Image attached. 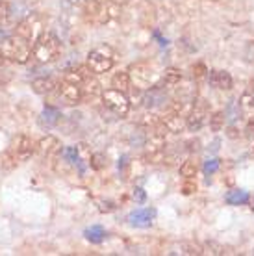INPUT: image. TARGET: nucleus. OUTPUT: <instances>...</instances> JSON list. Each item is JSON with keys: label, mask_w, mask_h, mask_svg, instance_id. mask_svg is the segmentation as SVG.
I'll use <instances>...</instances> for the list:
<instances>
[{"label": "nucleus", "mask_w": 254, "mask_h": 256, "mask_svg": "<svg viewBox=\"0 0 254 256\" xmlns=\"http://www.w3.org/2000/svg\"><path fill=\"white\" fill-rule=\"evenodd\" d=\"M143 102H145L146 108H160L164 106V102H167V93L164 88H148L145 90V95H143Z\"/></svg>", "instance_id": "nucleus-17"}, {"label": "nucleus", "mask_w": 254, "mask_h": 256, "mask_svg": "<svg viewBox=\"0 0 254 256\" xmlns=\"http://www.w3.org/2000/svg\"><path fill=\"white\" fill-rule=\"evenodd\" d=\"M58 86H60L58 80H54L52 76H41L32 82V91L38 95H50L52 91L58 90Z\"/></svg>", "instance_id": "nucleus-19"}, {"label": "nucleus", "mask_w": 254, "mask_h": 256, "mask_svg": "<svg viewBox=\"0 0 254 256\" xmlns=\"http://www.w3.org/2000/svg\"><path fill=\"white\" fill-rule=\"evenodd\" d=\"M128 74H130V80H132V86L136 90L145 91L152 86V69L146 64H134L130 65L128 69Z\"/></svg>", "instance_id": "nucleus-9"}, {"label": "nucleus", "mask_w": 254, "mask_h": 256, "mask_svg": "<svg viewBox=\"0 0 254 256\" xmlns=\"http://www.w3.org/2000/svg\"><path fill=\"white\" fill-rule=\"evenodd\" d=\"M171 254H186V256H198L204 254L202 245L193 244V242H180L172 247Z\"/></svg>", "instance_id": "nucleus-22"}, {"label": "nucleus", "mask_w": 254, "mask_h": 256, "mask_svg": "<svg viewBox=\"0 0 254 256\" xmlns=\"http://www.w3.org/2000/svg\"><path fill=\"white\" fill-rule=\"evenodd\" d=\"M60 119H62L60 110L54 108V106H44V110L39 116V124L43 128H54L60 122Z\"/></svg>", "instance_id": "nucleus-21"}, {"label": "nucleus", "mask_w": 254, "mask_h": 256, "mask_svg": "<svg viewBox=\"0 0 254 256\" xmlns=\"http://www.w3.org/2000/svg\"><path fill=\"white\" fill-rule=\"evenodd\" d=\"M0 50L6 56L8 62H15V64H28V60L34 56V45L28 39L20 38V36H8L2 43H0Z\"/></svg>", "instance_id": "nucleus-2"}, {"label": "nucleus", "mask_w": 254, "mask_h": 256, "mask_svg": "<svg viewBox=\"0 0 254 256\" xmlns=\"http://www.w3.org/2000/svg\"><path fill=\"white\" fill-rule=\"evenodd\" d=\"M15 34L20 36V38L28 39V41L34 45V43H36V41H38V39L44 34L43 15H39V13H30V15H26L24 19L17 24Z\"/></svg>", "instance_id": "nucleus-6"}, {"label": "nucleus", "mask_w": 254, "mask_h": 256, "mask_svg": "<svg viewBox=\"0 0 254 256\" xmlns=\"http://www.w3.org/2000/svg\"><path fill=\"white\" fill-rule=\"evenodd\" d=\"M36 152H38L41 158H52L54 154L60 152V140L52 134L43 136V138L36 143Z\"/></svg>", "instance_id": "nucleus-14"}, {"label": "nucleus", "mask_w": 254, "mask_h": 256, "mask_svg": "<svg viewBox=\"0 0 254 256\" xmlns=\"http://www.w3.org/2000/svg\"><path fill=\"white\" fill-rule=\"evenodd\" d=\"M76 167H78V171H80V174L86 173V169L88 167H91V148H89L88 143H78L76 147Z\"/></svg>", "instance_id": "nucleus-20"}, {"label": "nucleus", "mask_w": 254, "mask_h": 256, "mask_svg": "<svg viewBox=\"0 0 254 256\" xmlns=\"http://www.w3.org/2000/svg\"><path fill=\"white\" fill-rule=\"evenodd\" d=\"M93 72L88 65L86 67H72V69H67L64 74L65 82H72V84H82L88 76H91Z\"/></svg>", "instance_id": "nucleus-23"}, {"label": "nucleus", "mask_w": 254, "mask_h": 256, "mask_svg": "<svg viewBox=\"0 0 254 256\" xmlns=\"http://www.w3.org/2000/svg\"><path fill=\"white\" fill-rule=\"evenodd\" d=\"M145 192H143V190H141V188H136V190H134V198H136V200H138V202H145Z\"/></svg>", "instance_id": "nucleus-40"}, {"label": "nucleus", "mask_w": 254, "mask_h": 256, "mask_svg": "<svg viewBox=\"0 0 254 256\" xmlns=\"http://www.w3.org/2000/svg\"><path fill=\"white\" fill-rule=\"evenodd\" d=\"M197 173H198V166L195 164V160L188 158V160L182 162V166H180V174H182L184 178H195Z\"/></svg>", "instance_id": "nucleus-30"}, {"label": "nucleus", "mask_w": 254, "mask_h": 256, "mask_svg": "<svg viewBox=\"0 0 254 256\" xmlns=\"http://www.w3.org/2000/svg\"><path fill=\"white\" fill-rule=\"evenodd\" d=\"M121 15V4L112 2V0H100V8L96 13L93 24H108Z\"/></svg>", "instance_id": "nucleus-11"}, {"label": "nucleus", "mask_w": 254, "mask_h": 256, "mask_svg": "<svg viewBox=\"0 0 254 256\" xmlns=\"http://www.w3.org/2000/svg\"><path fill=\"white\" fill-rule=\"evenodd\" d=\"M156 218V210L154 208H138V210L130 212L128 216V223L132 226H138V228H146L150 226Z\"/></svg>", "instance_id": "nucleus-13"}, {"label": "nucleus", "mask_w": 254, "mask_h": 256, "mask_svg": "<svg viewBox=\"0 0 254 256\" xmlns=\"http://www.w3.org/2000/svg\"><path fill=\"white\" fill-rule=\"evenodd\" d=\"M219 167H221V160H219V158H210V160L204 162L202 171L206 176H210V174H216L217 171H219Z\"/></svg>", "instance_id": "nucleus-34"}, {"label": "nucleus", "mask_w": 254, "mask_h": 256, "mask_svg": "<svg viewBox=\"0 0 254 256\" xmlns=\"http://www.w3.org/2000/svg\"><path fill=\"white\" fill-rule=\"evenodd\" d=\"M12 6L8 2H0V26H8L12 22Z\"/></svg>", "instance_id": "nucleus-32"}, {"label": "nucleus", "mask_w": 254, "mask_h": 256, "mask_svg": "<svg viewBox=\"0 0 254 256\" xmlns=\"http://www.w3.org/2000/svg\"><path fill=\"white\" fill-rule=\"evenodd\" d=\"M248 200H250V195L245 190H234V192L226 193V197H224V202L230 206H243L247 204Z\"/></svg>", "instance_id": "nucleus-24"}, {"label": "nucleus", "mask_w": 254, "mask_h": 256, "mask_svg": "<svg viewBox=\"0 0 254 256\" xmlns=\"http://www.w3.org/2000/svg\"><path fill=\"white\" fill-rule=\"evenodd\" d=\"M80 88H82V98L84 100H96L98 96H102V88H100V82L93 76H88L80 84Z\"/></svg>", "instance_id": "nucleus-18"}, {"label": "nucleus", "mask_w": 254, "mask_h": 256, "mask_svg": "<svg viewBox=\"0 0 254 256\" xmlns=\"http://www.w3.org/2000/svg\"><path fill=\"white\" fill-rule=\"evenodd\" d=\"M102 102L110 112H114L115 116L119 117L128 116V112H130V98H128V95L121 90H115V88L102 91Z\"/></svg>", "instance_id": "nucleus-7"}, {"label": "nucleus", "mask_w": 254, "mask_h": 256, "mask_svg": "<svg viewBox=\"0 0 254 256\" xmlns=\"http://www.w3.org/2000/svg\"><path fill=\"white\" fill-rule=\"evenodd\" d=\"M60 54H62V41L56 34L44 32L34 43V60L39 64H50L60 58Z\"/></svg>", "instance_id": "nucleus-3"}, {"label": "nucleus", "mask_w": 254, "mask_h": 256, "mask_svg": "<svg viewBox=\"0 0 254 256\" xmlns=\"http://www.w3.org/2000/svg\"><path fill=\"white\" fill-rule=\"evenodd\" d=\"M240 104H242V108H252L254 106V78H250L247 90H245V93L242 95Z\"/></svg>", "instance_id": "nucleus-31"}, {"label": "nucleus", "mask_w": 254, "mask_h": 256, "mask_svg": "<svg viewBox=\"0 0 254 256\" xmlns=\"http://www.w3.org/2000/svg\"><path fill=\"white\" fill-rule=\"evenodd\" d=\"M206 121H208V104L204 98H195L190 116L186 117V128L190 132H198Z\"/></svg>", "instance_id": "nucleus-8"}, {"label": "nucleus", "mask_w": 254, "mask_h": 256, "mask_svg": "<svg viewBox=\"0 0 254 256\" xmlns=\"http://www.w3.org/2000/svg\"><path fill=\"white\" fill-rule=\"evenodd\" d=\"M166 128L164 124L154 128H148L145 136V160L148 164H160L166 160V150H167V138H166Z\"/></svg>", "instance_id": "nucleus-1"}, {"label": "nucleus", "mask_w": 254, "mask_h": 256, "mask_svg": "<svg viewBox=\"0 0 254 256\" xmlns=\"http://www.w3.org/2000/svg\"><path fill=\"white\" fill-rule=\"evenodd\" d=\"M112 84H114L115 90H121L126 93V91L130 90V86H132V80H130L128 70H119V72H115L114 78H112Z\"/></svg>", "instance_id": "nucleus-27"}, {"label": "nucleus", "mask_w": 254, "mask_h": 256, "mask_svg": "<svg viewBox=\"0 0 254 256\" xmlns=\"http://www.w3.org/2000/svg\"><path fill=\"white\" fill-rule=\"evenodd\" d=\"M36 152V143L30 136L19 134L15 136L10 143V148L6 152V158L12 160L13 164H19V162H26L32 158V154Z\"/></svg>", "instance_id": "nucleus-5"}, {"label": "nucleus", "mask_w": 254, "mask_h": 256, "mask_svg": "<svg viewBox=\"0 0 254 256\" xmlns=\"http://www.w3.org/2000/svg\"><path fill=\"white\" fill-rule=\"evenodd\" d=\"M252 252H254V250H252Z\"/></svg>", "instance_id": "nucleus-47"}, {"label": "nucleus", "mask_w": 254, "mask_h": 256, "mask_svg": "<svg viewBox=\"0 0 254 256\" xmlns=\"http://www.w3.org/2000/svg\"><path fill=\"white\" fill-rule=\"evenodd\" d=\"M224 117H226V122L234 124L242 117V104L238 102V100H230L226 104V108H224Z\"/></svg>", "instance_id": "nucleus-28"}, {"label": "nucleus", "mask_w": 254, "mask_h": 256, "mask_svg": "<svg viewBox=\"0 0 254 256\" xmlns=\"http://www.w3.org/2000/svg\"><path fill=\"white\" fill-rule=\"evenodd\" d=\"M117 62V52L110 45H98L91 48L88 54V67L93 74H102L108 72Z\"/></svg>", "instance_id": "nucleus-4"}, {"label": "nucleus", "mask_w": 254, "mask_h": 256, "mask_svg": "<svg viewBox=\"0 0 254 256\" xmlns=\"http://www.w3.org/2000/svg\"><path fill=\"white\" fill-rule=\"evenodd\" d=\"M70 6H76V8H86L88 4H91L93 0H67Z\"/></svg>", "instance_id": "nucleus-41"}, {"label": "nucleus", "mask_w": 254, "mask_h": 256, "mask_svg": "<svg viewBox=\"0 0 254 256\" xmlns=\"http://www.w3.org/2000/svg\"><path fill=\"white\" fill-rule=\"evenodd\" d=\"M243 60L247 64H254V39L247 41L245 46H243Z\"/></svg>", "instance_id": "nucleus-35"}, {"label": "nucleus", "mask_w": 254, "mask_h": 256, "mask_svg": "<svg viewBox=\"0 0 254 256\" xmlns=\"http://www.w3.org/2000/svg\"><path fill=\"white\" fill-rule=\"evenodd\" d=\"M195 192H197V182L193 178H186V182L182 184V193L184 195H193Z\"/></svg>", "instance_id": "nucleus-38"}, {"label": "nucleus", "mask_w": 254, "mask_h": 256, "mask_svg": "<svg viewBox=\"0 0 254 256\" xmlns=\"http://www.w3.org/2000/svg\"><path fill=\"white\" fill-rule=\"evenodd\" d=\"M182 78H184V74H182V70L178 69V67H167L166 70H164V74H162V80H164V84L166 86H178V84L182 82Z\"/></svg>", "instance_id": "nucleus-25"}, {"label": "nucleus", "mask_w": 254, "mask_h": 256, "mask_svg": "<svg viewBox=\"0 0 254 256\" xmlns=\"http://www.w3.org/2000/svg\"><path fill=\"white\" fill-rule=\"evenodd\" d=\"M84 236H86V240L91 242V244H102V242L106 240V230L102 228L100 224H93V226L86 228Z\"/></svg>", "instance_id": "nucleus-26"}, {"label": "nucleus", "mask_w": 254, "mask_h": 256, "mask_svg": "<svg viewBox=\"0 0 254 256\" xmlns=\"http://www.w3.org/2000/svg\"><path fill=\"white\" fill-rule=\"evenodd\" d=\"M208 72H210V70L206 69V65H204V64H195V65H193V78H195V80L208 78Z\"/></svg>", "instance_id": "nucleus-36"}, {"label": "nucleus", "mask_w": 254, "mask_h": 256, "mask_svg": "<svg viewBox=\"0 0 254 256\" xmlns=\"http://www.w3.org/2000/svg\"><path fill=\"white\" fill-rule=\"evenodd\" d=\"M208 82H210L212 88L221 91H230L234 88V80H232L230 72H226V70H210L208 72Z\"/></svg>", "instance_id": "nucleus-16"}, {"label": "nucleus", "mask_w": 254, "mask_h": 256, "mask_svg": "<svg viewBox=\"0 0 254 256\" xmlns=\"http://www.w3.org/2000/svg\"><path fill=\"white\" fill-rule=\"evenodd\" d=\"M138 12H140L138 19H140V24L143 26V28H152V26L156 24L158 10H156V6H154L150 0H143L140 4V8H138Z\"/></svg>", "instance_id": "nucleus-15"}, {"label": "nucleus", "mask_w": 254, "mask_h": 256, "mask_svg": "<svg viewBox=\"0 0 254 256\" xmlns=\"http://www.w3.org/2000/svg\"><path fill=\"white\" fill-rule=\"evenodd\" d=\"M160 119H162L164 128H166L167 132H171V134H180L186 128V117L180 116L178 112H174V110H171V108L167 110Z\"/></svg>", "instance_id": "nucleus-12"}, {"label": "nucleus", "mask_w": 254, "mask_h": 256, "mask_svg": "<svg viewBox=\"0 0 254 256\" xmlns=\"http://www.w3.org/2000/svg\"><path fill=\"white\" fill-rule=\"evenodd\" d=\"M26 2H38V0H26Z\"/></svg>", "instance_id": "nucleus-45"}, {"label": "nucleus", "mask_w": 254, "mask_h": 256, "mask_svg": "<svg viewBox=\"0 0 254 256\" xmlns=\"http://www.w3.org/2000/svg\"><path fill=\"white\" fill-rule=\"evenodd\" d=\"M6 56H4V54H2V50H0V67H4V65H6Z\"/></svg>", "instance_id": "nucleus-42"}, {"label": "nucleus", "mask_w": 254, "mask_h": 256, "mask_svg": "<svg viewBox=\"0 0 254 256\" xmlns=\"http://www.w3.org/2000/svg\"><path fill=\"white\" fill-rule=\"evenodd\" d=\"M112 2H117V4H121V6H124V4H128L130 0H112Z\"/></svg>", "instance_id": "nucleus-43"}, {"label": "nucleus", "mask_w": 254, "mask_h": 256, "mask_svg": "<svg viewBox=\"0 0 254 256\" xmlns=\"http://www.w3.org/2000/svg\"><path fill=\"white\" fill-rule=\"evenodd\" d=\"M6 39V36H4V28H0V43Z\"/></svg>", "instance_id": "nucleus-44"}, {"label": "nucleus", "mask_w": 254, "mask_h": 256, "mask_svg": "<svg viewBox=\"0 0 254 256\" xmlns=\"http://www.w3.org/2000/svg\"><path fill=\"white\" fill-rule=\"evenodd\" d=\"M104 166H106V160H104V154L96 152L91 156V167L95 169V171H100V169H104Z\"/></svg>", "instance_id": "nucleus-37"}, {"label": "nucleus", "mask_w": 254, "mask_h": 256, "mask_svg": "<svg viewBox=\"0 0 254 256\" xmlns=\"http://www.w3.org/2000/svg\"><path fill=\"white\" fill-rule=\"evenodd\" d=\"M208 124H210L212 132H221L224 124H226V117H224V112H216L208 117Z\"/></svg>", "instance_id": "nucleus-29"}, {"label": "nucleus", "mask_w": 254, "mask_h": 256, "mask_svg": "<svg viewBox=\"0 0 254 256\" xmlns=\"http://www.w3.org/2000/svg\"><path fill=\"white\" fill-rule=\"evenodd\" d=\"M186 145H188V150H190V152H197V150H200V141L198 140H191V141H188Z\"/></svg>", "instance_id": "nucleus-39"}, {"label": "nucleus", "mask_w": 254, "mask_h": 256, "mask_svg": "<svg viewBox=\"0 0 254 256\" xmlns=\"http://www.w3.org/2000/svg\"><path fill=\"white\" fill-rule=\"evenodd\" d=\"M212 2H217V0H212Z\"/></svg>", "instance_id": "nucleus-46"}, {"label": "nucleus", "mask_w": 254, "mask_h": 256, "mask_svg": "<svg viewBox=\"0 0 254 256\" xmlns=\"http://www.w3.org/2000/svg\"><path fill=\"white\" fill-rule=\"evenodd\" d=\"M58 93H60V98H62L67 106H76V104H80L84 100L80 84H72V82L62 80V84L58 86Z\"/></svg>", "instance_id": "nucleus-10"}, {"label": "nucleus", "mask_w": 254, "mask_h": 256, "mask_svg": "<svg viewBox=\"0 0 254 256\" xmlns=\"http://www.w3.org/2000/svg\"><path fill=\"white\" fill-rule=\"evenodd\" d=\"M202 250L206 254H216V256L224 254V247L221 244H217V242H204Z\"/></svg>", "instance_id": "nucleus-33"}]
</instances>
